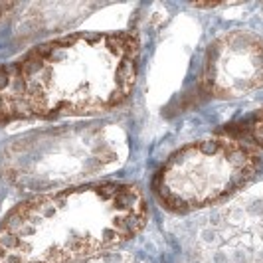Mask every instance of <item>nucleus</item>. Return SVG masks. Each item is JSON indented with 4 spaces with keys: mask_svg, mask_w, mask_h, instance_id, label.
Segmentation results:
<instances>
[{
    "mask_svg": "<svg viewBox=\"0 0 263 263\" xmlns=\"http://www.w3.org/2000/svg\"><path fill=\"white\" fill-rule=\"evenodd\" d=\"M141 40L133 30L79 32L0 66V125L101 115L131 97Z\"/></svg>",
    "mask_w": 263,
    "mask_h": 263,
    "instance_id": "nucleus-1",
    "label": "nucleus"
},
{
    "mask_svg": "<svg viewBox=\"0 0 263 263\" xmlns=\"http://www.w3.org/2000/svg\"><path fill=\"white\" fill-rule=\"evenodd\" d=\"M148 222L141 186H69L16 204L0 222V263H87L127 243Z\"/></svg>",
    "mask_w": 263,
    "mask_h": 263,
    "instance_id": "nucleus-2",
    "label": "nucleus"
},
{
    "mask_svg": "<svg viewBox=\"0 0 263 263\" xmlns=\"http://www.w3.org/2000/svg\"><path fill=\"white\" fill-rule=\"evenodd\" d=\"M125 135L111 125H64L14 137L0 151V174L22 192L64 190L117 164Z\"/></svg>",
    "mask_w": 263,
    "mask_h": 263,
    "instance_id": "nucleus-3",
    "label": "nucleus"
},
{
    "mask_svg": "<svg viewBox=\"0 0 263 263\" xmlns=\"http://www.w3.org/2000/svg\"><path fill=\"white\" fill-rule=\"evenodd\" d=\"M263 168L255 146L236 137L196 141L166 158L153 178L158 204L174 214L202 210L248 186Z\"/></svg>",
    "mask_w": 263,
    "mask_h": 263,
    "instance_id": "nucleus-4",
    "label": "nucleus"
},
{
    "mask_svg": "<svg viewBox=\"0 0 263 263\" xmlns=\"http://www.w3.org/2000/svg\"><path fill=\"white\" fill-rule=\"evenodd\" d=\"M200 83L216 99H237L263 87V40L246 30L216 38L208 46Z\"/></svg>",
    "mask_w": 263,
    "mask_h": 263,
    "instance_id": "nucleus-5",
    "label": "nucleus"
},
{
    "mask_svg": "<svg viewBox=\"0 0 263 263\" xmlns=\"http://www.w3.org/2000/svg\"><path fill=\"white\" fill-rule=\"evenodd\" d=\"M232 135H236V139L239 141H250L251 146L263 148V107L246 119L236 131H232Z\"/></svg>",
    "mask_w": 263,
    "mask_h": 263,
    "instance_id": "nucleus-6",
    "label": "nucleus"
},
{
    "mask_svg": "<svg viewBox=\"0 0 263 263\" xmlns=\"http://www.w3.org/2000/svg\"><path fill=\"white\" fill-rule=\"evenodd\" d=\"M14 8H18V4H12V2H0V20H2V16H6V14H10Z\"/></svg>",
    "mask_w": 263,
    "mask_h": 263,
    "instance_id": "nucleus-7",
    "label": "nucleus"
},
{
    "mask_svg": "<svg viewBox=\"0 0 263 263\" xmlns=\"http://www.w3.org/2000/svg\"><path fill=\"white\" fill-rule=\"evenodd\" d=\"M87 263H125L121 257H117V255H113V257H105V259H101V257H97V259H91V261Z\"/></svg>",
    "mask_w": 263,
    "mask_h": 263,
    "instance_id": "nucleus-8",
    "label": "nucleus"
}]
</instances>
